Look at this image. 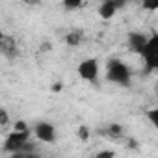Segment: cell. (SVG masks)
Returning a JSON list of instances; mask_svg holds the SVG:
<instances>
[{
  "label": "cell",
  "mask_w": 158,
  "mask_h": 158,
  "mask_svg": "<svg viewBox=\"0 0 158 158\" xmlns=\"http://www.w3.org/2000/svg\"><path fill=\"white\" fill-rule=\"evenodd\" d=\"M99 134L104 136V138H108V139H121L123 134H125V130H123V127H121L119 123H110L108 127L101 128Z\"/></svg>",
  "instance_id": "8"
},
{
  "label": "cell",
  "mask_w": 158,
  "mask_h": 158,
  "mask_svg": "<svg viewBox=\"0 0 158 158\" xmlns=\"http://www.w3.org/2000/svg\"><path fill=\"white\" fill-rule=\"evenodd\" d=\"M104 156H115V152L114 151H101V152H97V158H104Z\"/></svg>",
  "instance_id": "16"
},
{
  "label": "cell",
  "mask_w": 158,
  "mask_h": 158,
  "mask_svg": "<svg viewBox=\"0 0 158 158\" xmlns=\"http://www.w3.org/2000/svg\"><path fill=\"white\" fill-rule=\"evenodd\" d=\"M4 37H6V35H4V32L0 30V47H2V39H4Z\"/></svg>",
  "instance_id": "18"
},
{
  "label": "cell",
  "mask_w": 158,
  "mask_h": 158,
  "mask_svg": "<svg viewBox=\"0 0 158 158\" xmlns=\"http://www.w3.org/2000/svg\"><path fill=\"white\" fill-rule=\"evenodd\" d=\"M10 123V115L6 114V110H0V125H8Z\"/></svg>",
  "instance_id": "14"
},
{
  "label": "cell",
  "mask_w": 158,
  "mask_h": 158,
  "mask_svg": "<svg viewBox=\"0 0 158 158\" xmlns=\"http://www.w3.org/2000/svg\"><path fill=\"white\" fill-rule=\"evenodd\" d=\"M106 78L114 84H119V86L127 88V86H130V80H132V71L121 60L110 58L108 63H106Z\"/></svg>",
  "instance_id": "2"
},
{
  "label": "cell",
  "mask_w": 158,
  "mask_h": 158,
  "mask_svg": "<svg viewBox=\"0 0 158 158\" xmlns=\"http://www.w3.org/2000/svg\"><path fill=\"white\" fill-rule=\"evenodd\" d=\"M13 130H30V128H28V125H26L24 121H17V123H15V128H13Z\"/></svg>",
  "instance_id": "15"
},
{
  "label": "cell",
  "mask_w": 158,
  "mask_h": 158,
  "mask_svg": "<svg viewBox=\"0 0 158 158\" xmlns=\"http://www.w3.org/2000/svg\"><path fill=\"white\" fill-rule=\"evenodd\" d=\"M82 2H84V0H63V8L71 11V10H76Z\"/></svg>",
  "instance_id": "10"
},
{
  "label": "cell",
  "mask_w": 158,
  "mask_h": 158,
  "mask_svg": "<svg viewBox=\"0 0 158 158\" xmlns=\"http://www.w3.org/2000/svg\"><path fill=\"white\" fill-rule=\"evenodd\" d=\"M156 114H158V112H156V110H149V112H147V117H149V119H151V123H152V125H154V127H156V125H158V119H156Z\"/></svg>",
  "instance_id": "13"
},
{
  "label": "cell",
  "mask_w": 158,
  "mask_h": 158,
  "mask_svg": "<svg viewBox=\"0 0 158 158\" xmlns=\"http://www.w3.org/2000/svg\"><path fill=\"white\" fill-rule=\"evenodd\" d=\"M34 132H35V136H37L41 141H45V143H54V141H56V128H54V125L48 123V121H39V123H35Z\"/></svg>",
  "instance_id": "6"
},
{
  "label": "cell",
  "mask_w": 158,
  "mask_h": 158,
  "mask_svg": "<svg viewBox=\"0 0 158 158\" xmlns=\"http://www.w3.org/2000/svg\"><path fill=\"white\" fill-rule=\"evenodd\" d=\"M4 151L15 156H30L34 152V143L30 141V130H13L4 139Z\"/></svg>",
  "instance_id": "1"
},
{
  "label": "cell",
  "mask_w": 158,
  "mask_h": 158,
  "mask_svg": "<svg viewBox=\"0 0 158 158\" xmlns=\"http://www.w3.org/2000/svg\"><path fill=\"white\" fill-rule=\"evenodd\" d=\"M82 39H84V34L80 32V30H73V32H69L67 35H65V43L69 45V47H78L82 43Z\"/></svg>",
  "instance_id": "9"
},
{
  "label": "cell",
  "mask_w": 158,
  "mask_h": 158,
  "mask_svg": "<svg viewBox=\"0 0 158 158\" xmlns=\"http://www.w3.org/2000/svg\"><path fill=\"white\" fill-rule=\"evenodd\" d=\"M147 39H149V35L143 34V32H130V34L127 35L128 48H130L132 52H136V54H139V50L143 48V45L147 43Z\"/></svg>",
  "instance_id": "7"
},
{
  "label": "cell",
  "mask_w": 158,
  "mask_h": 158,
  "mask_svg": "<svg viewBox=\"0 0 158 158\" xmlns=\"http://www.w3.org/2000/svg\"><path fill=\"white\" fill-rule=\"evenodd\" d=\"M128 2H130V0H104V2L101 4V8H99V15H101L104 21H108V19H112L119 10H123Z\"/></svg>",
  "instance_id": "5"
},
{
  "label": "cell",
  "mask_w": 158,
  "mask_h": 158,
  "mask_svg": "<svg viewBox=\"0 0 158 158\" xmlns=\"http://www.w3.org/2000/svg\"><path fill=\"white\" fill-rule=\"evenodd\" d=\"M78 138H80L82 141H86L89 138V128L88 127H80V128H78Z\"/></svg>",
  "instance_id": "11"
},
{
  "label": "cell",
  "mask_w": 158,
  "mask_h": 158,
  "mask_svg": "<svg viewBox=\"0 0 158 158\" xmlns=\"http://www.w3.org/2000/svg\"><path fill=\"white\" fill-rule=\"evenodd\" d=\"M143 8L145 10H156L158 8V0H143Z\"/></svg>",
  "instance_id": "12"
},
{
  "label": "cell",
  "mask_w": 158,
  "mask_h": 158,
  "mask_svg": "<svg viewBox=\"0 0 158 158\" xmlns=\"http://www.w3.org/2000/svg\"><path fill=\"white\" fill-rule=\"evenodd\" d=\"M23 2L28 6H35V4H39V0H23Z\"/></svg>",
  "instance_id": "17"
},
{
  "label": "cell",
  "mask_w": 158,
  "mask_h": 158,
  "mask_svg": "<svg viewBox=\"0 0 158 158\" xmlns=\"http://www.w3.org/2000/svg\"><path fill=\"white\" fill-rule=\"evenodd\" d=\"M139 56L145 63V73H152L158 67V34H151L143 48L139 50Z\"/></svg>",
  "instance_id": "3"
},
{
  "label": "cell",
  "mask_w": 158,
  "mask_h": 158,
  "mask_svg": "<svg viewBox=\"0 0 158 158\" xmlns=\"http://www.w3.org/2000/svg\"><path fill=\"white\" fill-rule=\"evenodd\" d=\"M78 74H80L82 80L88 82H97V76H99V63L95 58H88L84 61L78 63Z\"/></svg>",
  "instance_id": "4"
}]
</instances>
